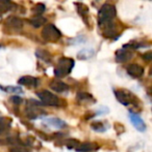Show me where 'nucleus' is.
<instances>
[{
    "label": "nucleus",
    "instance_id": "a211bd4d",
    "mask_svg": "<svg viewBox=\"0 0 152 152\" xmlns=\"http://www.w3.org/2000/svg\"><path fill=\"white\" fill-rule=\"evenodd\" d=\"M94 54V51L91 50V49H83L80 52L78 53V58L79 59H87L90 57H92V55Z\"/></svg>",
    "mask_w": 152,
    "mask_h": 152
},
{
    "label": "nucleus",
    "instance_id": "f3484780",
    "mask_svg": "<svg viewBox=\"0 0 152 152\" xmlns=\"http://www.w3.org/2000/svg\"><path fill=\"white\" fill-rule=\"evenodd\" d=\"M37 56L45 62H51V55L49 54V52H47L45 50H38Z\"/></svg>",
    "mask_w": 152,
    "mask_h": 152
},
{
    "label": "nucleus",
    "instance_id": "c756f323",
    "mask_svg": "<svg viewBox=\"0 0 152 152\" xmlns=\"http://www.w3.org/2000/svg\"><path fill=\"white\" fill-rule=\"evenodd\" d=\"M0 19H1V18H0Z\"/></svg>",
    "mask_w": 152,
    "mask_h": 152
},
{
    "label": "nucleus",
    "instance_id": "b1692460",
    "mask_svg": "<svg viewBox=\"0 0 152 152\" xmlns=\"http://www.w3.org/2000/svg\"><path fill=\"white\" fill-rule=\"evenodd\" d=\"M10 152H29L26 148L22 146H19V145H15V146L10 147Z\"/></svg>",
    "mask_w": 152,
    "mask_h": 152
},
{
    "label": "nucleus",
    "instance_id": "dca6fc26",
    "mask_svg": "<svg viewBox=\"0 0 152 152\" xmlns=\"http://www.w3.org/2000/svg\"><path fill=\"white\" fill-rule=\"evenodd\" d=\"M47 123L49 125H51L52 127H57V128H63L66 126V123L64 121L59 120L57 118H49L47 119Z\"/></svg>",
    "mask_w": 152,
    "mask_h": 152
},
{
    "label": "nucleus",
    "instance_id": "393cba45",
    "mask_svg": "<svg viewBox=\"0 0 152 152\" xmlns=\"http://www.w3.org/2000/svg\"><path fill=\"white\" fill-rule=\"evenodd\" d=\"M142 57L146 61H152V51H148V52L144 53Z\"/></svg>",
    "mask_w": 152,
    "mask_h": 152
},
{
    "label": "nucleus",
    "instance_id": "6e6552de",
    "mask_svg": "<svg viewBox=\"0 0 152 152\" xmlns=\"http://www.w3.org/2000/svg\"><path fill=\"white\" fill-rule=\"evenodd\" d=\"M132 52L128 49H121V50H118L116 52V60L120 63H124V62L128 61L129 59L132 58Z\"/></svg>",
    "mask_w": 152,
    "mask_h": 152
},
{
    "label": "nucleus",
    "instance_id": "0eeeda50",
    "mask_svg": "<svg viewBox=\"0 0 152 152\" xmlns=\"http://www.w3.org/2000/svg\"><path fill=\"white\" fill-rule=\"evenodd\" d=\"M126 72L132 78H141L144 74V68L136 63H131L126 67Z\"/></svg>",
    "mask_w": 152,
    "mask_h": 152
},
{
    "label": "nucleus",
    "instance_id": "4be33fe9",
    "mask_svg": "<svg viewBox=\"0 0 152 152\" xmlns=\"http://www.w3.org/2000/svg\"><path fill=\"white\" fill-rule=\"evenodd\" d=\"M79 144H80V143H79L78 141L73 140V139H70V140H68L67 142H66V146H67L68 148H75L76 149Z\"/></svg>",
    "mask_w": 152,
    "mask_h": 152
},
{
    "label": "nucleus",
    "instance_id": "f8f14e48",
    "mask_svg": "<svg viewBox=\"0 0 152 152\" xmlns=\"http://www.w3.org/2000/svg\"><path fill=\"white\" fill-rule=\"evenodd\" d=\"M50 88L52 89V90H54L55 92H65L67 91L68 89H69V87H68V85L66 84V83L62 82V81H59V80H53L51 81L50 83Z\"/></svg>",
    "mask_w": 152,
    "mask_h": 152
},
{
    "label": "nucleus",
    "instance_id": "20e7f679",
    "mask_svg": "<svg viewBox=\"0 0 152 152\" xmlns=\"http://www.w3.org/2000/svg\"><path fill=\"white\" fill-rule=\"evenodd\" d=\"M115 95L119 102H121L124 106H130V104H138V99L130 91L125 90V89H118L115 90Z\"/></svg>",
    "mask_w": 152,
    "mask_h": 152
},
{
    "label": "nucleus",
    "instance_id": "412c9836",
    "mask_svg": "<svg viewBox=\"0 0 152 152\" xmlns=\"http://www.w3.org/2000/svg\"><path fill=\"white\" fill-rule=\"evenodd\" d=\"M92 128L96 132H104L106 129V126H104V124L102 122H93L92 123Z\"/></svg>",
    "mask_w": 152,
    "mask_h": 152
},
{
    "label": "nucleus",
    "instance_id": "bb28decb",
    "mask_svg": "<svg viewBox=\"0 0 152 152\" xmlns=\"http://www.w3.org/2000/svg\"><path fill=\"white\" fill-rule=\"evenodd\" d=\"M148 93L150 94V95H152V87H151V88H149V89H148Z\"/></svg>",
    "mask_w": 152,
    "mask_h": 152
},
{
    "label": "nucleus",
    "instance_id": "7ed1b4c3",
    "mask_svg": "<svg viewBox=\"0 0 152 152\" xmlns=\"http://www.w3.org/2000/svg\"><path fill=\"white\" fill-rule=\"evenodd\" d=\"M42 37L44 38L46 42H54L61 39L62 32L53 24H47V25H45V27L42 30Z\"/></svg>",
    "mask_w": 152,
    "mask_h": 152
},
{
    "label": "nucleus",
    "instance_id": "a878e982",
    "mask_svg": "<svg viewBox=\"0 0 152 152\" xmlns=\"http://www.w3.org/2000/svg\"><path fill=\"white\" fill-rule=\"evenodd\" d=\"M10 100H12V102H14V104H21V102H23L22 98H20L19 96H13V97L10 98Z\"/></svg>",
    "mask_w": 152,
    "mask_h": 152
},
{
    "label": "nucleus",
    "instance_id": "f03ea898",
    "mask_svg": "<svg viewBox=\"0 0 152 152\" xmlns=\"http://www.w3.org/2000/svg\"><path fill=\"white\" fill-rule=\"evenodd\" d=\"M74 65H75V62H74L73 59L66 58V57L61 58L59 62H57V65L54 69L55 77H57V78H64V77L68 76L72 72Z\"/></svg>",
    "mask_w": 152,
    "mask_h": 152
},
{
    "label": "nucleus",
    "instance_id": "39448f33",
    "mask_svg": "<svg viewBox=\"0 0 152 152\" xmlns=\"http://www.w3.org/2000/svg\"><path fill=\"white\" fill-rule=\"evenodd\" d=\"M38 96L40 97V99L43 102V104L46 106L50 107H59L62 104V102L55 94L51 93L48 90H42L38 92Z\"/></svg>",
    "mask_w": 152,
    "mask_h": 152
},
{
    "label": "nucleus",
    "instance_id": "4468645a",
    "mask_svg": "<svg viewBox=\"0 0 152 152\" xmlns=\"http://www.w3.org/2000/svg\"><path fill=\"white\" fill-rule=\"evenodd\" d=\"M29 22L35 28H40L41 26L45 25V23H47V20L42 16H35L29 20Z\"/></svg>",
    "mask_w": 152,
    "mask_h": 152
},
{
    "label": "nucleus",
    "instance_id": "cd10ccee",
    "mask_svg": "<svg viewBox=\"0 0 152 152\" xmlns=\"http://www.w3.org/2000/svg\"><path fill=\"white\" fill-rule=\"evenodd\" d=\"M150 74L152 75V67H151V69H150Z\"/></svg>",
    "mask_w": 152,
    "mask_h": 152
},
{
    "label": "nucleus",
    "instance_id": "9b49d317",
    "mask_svg": "<svg viewBox=\"0 0 152 152\" xmlns=\"http://www.w3.org/2000/svg\"><path fill=\"white\" fill-rule=\"evenodd\" d=\"M18 83L20 85H23V86L37 87L38 86V79L35 78V77H31V76H24V77H21V78L19 79Z\"/></svg>",
    "mask_w": 152,
    "mask_h": 152
},
{
    "label": "nucleus",
    "instance_id": "6ab92c4d",
    "mask_svg": "<svg viewBox=\"0 0 152 152\" xmlns=\"http://www.w3.org/2000/svg\"><path fill=\"white\" fill-rule=\"evenodd\" d=\"M77 100L78 102H91V100H93V97H92V95L90 93H87V92H79L78 94H77Z\"/></svg>",
    "mask_w": 152,
    "mask_h": 152
},
{
    "label": "nucleus",
    "instance_id": "1a4fd4ad",
    "mask_svg": "<svg viewBox=\"0 0 152 152\" xmlns=\"http://www.w3.org/2000/svg\"><path fill=\"white\" fill-rule=\"evenodd\" d=\"M129 118L131 123L133 124V126L139 130V132H145L146 129V124L143 121V119L141 118L139 115L133 114V113H130L129 114Z\"/></svg>",
    "mask_w": 152,
    "mask_h": 152
},
{
    "label": "nucleus",
    "instance_id": "ddd939ff",
    "mask_svg": "<svg viewBox=\"0 0 152 152\" xmlns=\"http://www.w3.org/2000/svg\"><path fill=\"white\" fill-rule=\"evenodd\" d=\"M75 5L77 7V12H78V14L80 15V17L87 24V15H89V8H87V6L83 3H79V2H76Z\"/></svg>",
    "mask_w": 152,
    "mask_h": 152
},
{
    "label": "nucleus",
    "instance_id": "5701e85b",
    "mask_svg": "<svg viewBox=\"0 0 152 152\" xmlns=\"http://www.w3.org/2000/svg\"><path fill=\"white\" fill-rule=\"evenodd\" d=\"M4 91L6 92H10V93H21L22 92V89L20 87H15V86H8L3 88Z\"/></svg>",
    "mask_w": 152,
    "mask_h": 152
},
{
    "label": "nucleus",
    "instance_id": "423d86ee",
    "mask_svg": "<svg viewBox=\"0 0 152 152\" xmlns=\"http://www.w3.org/2000/svg\"><path fill=\"white\" fill-rule=\"evenodd\" d=\"M5 26H7L14 31H20L22 30L23 21L16 16H10L5 21Z\"/></svg>",
    "mask_w": 152,
    "mask_h": 152
},
{
    "label": "nucleus",
    "instance_id": "2eb2a0df",
    "mask_svg": "<svg viewBox=\"0 0 152 152\" xmlns=\"http://www.w3.org/2000/svg\"><path fill=\"white\" fill-rule=\"evenodd\" d=\"M10 126V120L8 118L1 117L0 118V134H3L4 132H7V129Z\"/></svg>",
    "mask_w": 152,
    "mask_h": 152
},
{
    "label": "nucleus",
    "instance_id": "f257e3e1",
    "mask_svg": "<svg viewBox=\"0 0 152 152\" xmlns=\"http://www.w3.org/2000/svg\"><path fill=\"white\" fill-rule=\"evenodd\" d=\"M116 15H117V10L113 4H104L98 12V24H99V26L113 22V20L116 18Z\"/></svg>",
    "mask_w": 152,
    "mask_h": 152
},
{
    "label": "nucleus",
    "instance_id": "c85d7f7f",
    "mask_svg": "<svg viewBox=\"0 0 152 152\" xmlns=\"http://www.w3.org/2000/svg\"><path fill=\"white\" fill-rule=\"evenodd\" d=\"M0 48H1V46H0Z\"/></svg>",
    "mask_w": 152,
    "mask_h": 152
},
{
    "label": "nucleus",
    "instance_id": "9d476101",
    "mask_svg": "<svg viewBox=\"0 0 152 152\" xmlns=\"http://www.w3.org/2000/svg\"><path fill=\"white\" fill-rule=\"evenodd\" d=\"M98 148H99V146L96 143L85 142V143H80L75 150L78 152H93L97 150Z\"/></svg>",
    "mask_w": 152,
    "mask_h": 152
},
{
    "label": "nucleus",
    "instance_id": "aec40b11",
    "mask_svg": "<svg viewBox=\"0 0 152 152\" xmlns=\"http://www.w3.org/2000/svg\"><path fill=\"white\" fill-rule=\"evenodd\" d=\"M45 4L43 3H38L31 8V12L36 15V16H42V14L45 12Z\"/></svg>",
    "mask_w": 152,
    "mask_h": 152
}]
</instances>
